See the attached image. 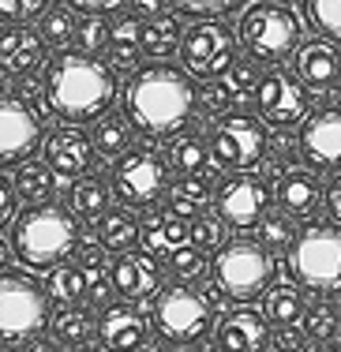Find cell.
Instances as JSON below:
<instances>
[{"instance_id": "6da1fadb", "label": "cell", "mask_w": 341, "mask_h": 352, "mask_svg": "<svg viewBox=\"0 0 341 352\" xmlns=\"http://www.w3.org/2000/svg\"><path fill=\"white\" fill-rule=\"evenodd\" d=\"M124 102H128V120L139 131L165 135V131L180 128L195 109V87H191L188 72L169 68V64H151V68L135 72Z\"/></svg>"}, {"instance_id": "7a4b0ae2", "label": "cell", "mask_w": 341, "mask_h": 352, "mask_svg": "<svg viewBox=\"0 0 341 352\" xmlns=\"http://www.w3.org/2000/svg\"><path fill=\"white\" fill-rule=\"evenodd\" d=\"M45 98L49 109L64 120H94L116 98L113 72L87 53H60L49 60L45 72Z\"/></svg>"}, {"instance_id": "3957f363", "label": "cell", "mask_w": 341, "mask_h": 352, "mask_svg": "<svg viewBox=\"0 0 341 352\" xmlns=\"http://www.w3.org/2000/svg\"><path fill=\"white\" fill-rule=\"evenodd\" d=\"M76 221L60 206H30L27 214L15 217L12 229L15 258L34 270H53L56 263H64V255L76 251Z\"/></svg>"}, {"instance_id": "277c9868", "label": "cell", "mask_w": 341, "mask_h": 352, "mask_svg": "<svg viewBox=\"0 0 341 352\" xmlns=\"http://www.w3.org/2000/svg\"><path fill=\"white\" fill-rule=\"evenodd\" d=\"M289 270L311 292H338L341 289V229H330V225L307 229L293 244Z\"/></svg>"}, {"instance_id": "5b68a950", "label": "cell", "mask_w": 341, "mask_h": 352, "mask_svg": "<svg viewBox=\"0 0 341 352\" xmlns=\"http://www.w3.org/2000/svg\"><path fill=\"white\" fill-rule=\"evenodd\" d=\"M214 278H218L221 292L232 300H252L266 292V285L274 278V258L263 244L252 240H236V244L221 248L218 263H214Z\"/></svg>"}, {"instance_id": "8992f818", "label": "cell", "mask_w": 341, "mask_h": 352, "mask_svg": "<svg viewBox=\"0 0 341 352\" xmlns=\"http://www.w3.org/2000/svg\"><path fill=\"white\" fill-rule=\"evenodd\" d=\"M240 38L252 49V56H259V60H281L300 41V19L285 4H274L270 0V4H259L244 15Z\"/></svg>"}, {"instance_id": "52a82bcc", "label": "cell", "mask_w": 341, "mask_h": 352, "mask_svg": "<svg viewBox=\"0 0 341 352\" xmlns=\"http://www.w3.org/2000/svg\"><path fill=\"white\" fill-rule=\"evenodd\" d=\"M45 326V292L23 274L0 278V341L34 338Z\"/></svg>"}, {"instance_id": "ba28073f", "label": "cell", "mask_w": 341, "mask_h": 352, "mask_svg": "<svg viewBox=\"0 0 341 352\" xmlns=\"http://www.w3.org/2000/svg\"><path fill=\"white\" fill-rule=\"evenodd\" d=\"M180 53H184V72L191 79H218L232 68L236 38L221 23H195L184 34Z\"/></svg>"}, {"instance_id": "9c48e42d", "label": "cell", "mask_w": 341, "mask_h": 352, "mask_svg": "<svg viewBox=\"0 0 341 352\" xmlns=\"http://www.w3.org/2000/svg\"><path fill=\"white\" fill-rule=\"evenodd\" d=\"M266 150V128L255 116L232 113L214 128V157H218L221 169L232 173H248L263 162Z\"/></svg>"}, {"instance_id": "30bf717a", "label": "cell", "mask_w": 341, "mask_h": 352, "mask_svg": "<svg viewBox=\"0 0 341 352\" xmlns=\"http://www.w3.org/2000/svg\"><path fill=\"white\" fill-rule=\"evenodd\" d=\"M165 184H169V165H165V157L154 154V150H131L113 173V191L120 195V203H128V206L154 203L165 191Z\"/></svg>"}, {"instance_id": "8fae6325", "label": "cell", "mask_w": 341, "mask_h": 352, "mask_svg": "<svg viewBox=\"0 0 341 352\" xmlns=\"http://www.w3.org/2000/svg\"><path fill=\"white\" fill-rule=\"evenodd\" d=\"M154 322L169 341L188 345V341H199L206 330H210V307H206V300L199 296V292L177 285V289H169L162 300H157Z\"/></svg>"}, {"instance_id": "7c38bea8", "label": "cell", "mask_w": 341, "mask_h": 352, "mask_svg": "<svg viewBox=\"0 0 341 352\" xmlns=\"http://www.w3.org/2000/svg\"><path fill=\"white\" fill-rule=\"evenodd\" d=\"M266 206H270V191H266L263 180L255 176H229L218 188V217L232 229H252V225H263Z\"/></svg>"}, {"instance_id": "4fadbf2b", "label": "cell", "mask_w": 341, "mask_h": 352, "mask_svg": "<svg viewBox=\"0 0 341 352\" xmlns=\"http://www.w3.org/2000/svg\"><path fill=\"white\" fill-rule=\"evenodd\" d=\"M255 102H259V113L266 116L270 124H296L304 120L307 113V94L300 87V79L285 72H266L255 87Z\"/></svg>"}, {"instance_id": "5bb4252c", "label": "cell", "mask_w": 341, "mask_h": 352, "mask_svg": "<svg viewBox=\"0 0 341 352\" xmlns=\"http://www.w3.org/2000/svg\"><path fill=\"white\" fill-rule=\"evenodd\" d=\"M38 142V116L23 98L0 94V165L27 157Z\"/></svg>"}, {"instance_id": "9a60e30c", "label": "cell", "mask_w": 341, "mask_h": 352, "mask_svg": "<svg viewBox=\"0 0 341 352\" xmlns=\"http://www.w3.org/2000/svg\"><path fill=\"white\" fill-rule=\"evenodd\" d=\"M90 150H94V142H90L87 131H82V128H72V124H64V128L49 131L41 157L49 162V169H53L56 176L72 180V176H82V173H87Z\"/></svg>"}, {"instance_id": "2e32d148", "label": "cell", "mask_w": 341, "mask_h": 352, "mask_svg": "<svg viewBox=\"0 0 341 352\" xmlns=\"http://www.w3.org/2000/svg\"><path fill=\"white\" fill-rule=\"evenodd\" d=\"M300 146H304L307 162L319 165V169L341 165V109L315 113L300 131Z\"/></svg>"}, {"instance_id": "e0dca14e", "label": "cell", "mask_w": 341, "mask_h": 352, "mask_svg": "<svg viewBox=\"0 0 341 352\" xmlns=\"http://www.w3.org/2000/svg\"><path fill=\"white\" fill-rule=\"evenodd\" d=\"M293 68H296V79H300L304 87L327 90L341 79V53L330 41H307L304 49H296Z\"/></svg>"}, {"instance_id": "ac0fdd59", "label": "cell", "mask_w": 341, "mask_h": 352, "mask_svg": "<svg viewBox=\"0 0 341 352\" xmlns=\"http://www.w3.org/2000/svg\"><path fill=\"white\" fill-rule=\"evenodd\" d=\"M266 345V315L252 307H236L218 326V349L221 352H263Z\"/></svg>"}, {"instance_id": "d6986e66", "label": "cell", "mask_w": 341, "mask_h": 352, "mask_svg": "<svg viewBox=\"0 0 341 352\" xmlns=\"http://www.w3.org/2000/svg\"><path fill=\"white\" fill-rule=\"evenodd\" d=\"M98 338L109 352H135L146 338V322L135 307L116 304V307H105L102 322H98Z\"/></svg>"}, {"instance_id": "ffe728a7", "label": "cell", "mask_w": 341, "mask_h": 352, "mask_svg": "<svg viewBox=\"0 0 341 352\" xmlns=\"http://www.w3.org/2000/svg\"><path fill=\"white\" fill-rule=\"evenodd\" d=\"M45 45L49 41L41 38V30L38 34L27 27L4 30V34H0V68L12 72V75H30L41 60H45Z\"/></svg>"}, {"instance_id": "44dd1931", "label": "cell", "mask_w": 341, "mask_h": 352, "mask_svg": "<svg viewBox=\"0 0 341 352\" xmlns=\"http://www.w3.org/2000/svg\"><path fill=\"white\" fill-rule=\"evenodd\" d=\"M157 266L151 263L146 255H131L124 251L120 258L113 263V289L120 292L124 300H143L157 289Z\"/></svg>"}, {"instance_id": "7402d4cb", "label": "cell", "mask_w": 341, "mask_h": 352, "mask_svg": "<svg viewBox=\"0 0 341 352\" xmlns=\"http://www.w3.org/2000/svg\"><path fill=\"white\" fill-rule=\"evenodd\" d=\"M143 244H146V251H154V255H173V251L188 248L191 244V229H188L184 214L169 210L162 217H151L146 229H143Z\"/></svg>"}, {"instance_id": "603a6c76", "label": "cell", "mask_w": 341, "mask_h": 352, "mask_svg": "<svg viewBox=\"0 0 341 352\" xmlns=\"http://www.w3.org/2000/svg\"><path fill=\"white\" fill-rule=\"evenodd\" d=\"M278 203H281V210H285V214H296V217L311 214L315 206H319V180H315L311 173H304V169L281 176Z\"/></svg>"}, {"instance_id": "cb8c5ba5", "label": "cell", "mask_w": 341, "mask_h": 352, "mask_svg": "<svg viewBox=\"0 0 341 352\" xmlns=\"http://www.w3.org/2000/svg\"><path fill=\"white\" fill-rule=\"evenodd\" d=\"M139 236H143V229H139V217L131 214V210H105L102 214V240H105V248L109 251H128V248H135L139 244Z\"/></svg>"}, {"instance_id": "d4e9b609", "label": "cell", "mask_w": 341, "mask_h": 352, "mask_svg": "<svg viewBox=\"0 0 341 352\" xmlns=\"http://www.w3.org/2000/svg\"><path fill=\"white\" fill-rule=\"evenodd\" d=\"M15 191H19V199H27L30 206L45 203V199L53 195V169H49V162L19 165V173H15Z\"/></svg>"}, {"instance_id": "484cf974", "label": "cell", "mask_w": 341, "mask_h": 352, "mask_svg": "<svg viewBox=\"0 0 341 352\" xmlns=\"http://www.w3.org/2000/svg\"><path fill=\"white\" fill-rule=\"evenodd\" d=\"M263 315L266 322L274 326H289V322H300L304 318V300L296 289H285V285H278V289H270L263 296Z\"/></svg>"}, {"instance_id": "4316f807", "label": "cell", "mask_w": 341, "mask_h": 352, "mask_svg": "<svg viewBox=\"0 0 341 352\" xmlns=\"http://www.w3.org/2000/svg\"><path fill=\"white\" fill-rule=\"evenodd\" d=\"M45 289H49V296L60 300V304H79V300L87 296V270H82V266H60L56 263L45 278Z\"/></svg>"}, {"instance_id": "83f0119b", "label": "cell", "mask_w": 341, "mask_h": 352, "mask_svg": "<svg viewBox=\"0 0 341 352\" xmlns=\"http://www.w3.org/2000/svg\"><path fill=\"white\" fill-rule=\"evenodd\" d=\"M41 38L49 41V45H64V41L76 38V8L68 4V0H60V4H49L45 12H41Z\"/></svg>"}, {"instance_id": "f1b7e54d", "label": "cell", "mask_w": 341, "mask_h": 352, "mask_svg": "<svg viewBox=\"0 0 341 352\" xmlns=\"http://www.w3.org/2000/svg\"><path fill=\"white\" fill-rule=\"evenodd\" d=\"M180 38H184V30H180V19H173V15H154L151 27H143V49L151 56L173 53Z\"/></svg>"}, {"instance_id": "f546056e", "label": "cell", "mask_w": 341, "mask_h": 352, "mask_svg": "<svg viewBox=\"0 0 341 352\" xmlns=\"http://www.w3.org/2000/svg\"><path fill=\"white\" fill-rule=\"evenodd\" d=\"M72 206L82 214V217H102L109 210V188L94 176H82V180L72 188Z\"/></svg>"}, {"instance_id": "4dcf8cb0", "label": "cell", "mask_w": 341, "mask_h": 352, "mask_svg": "<svg viewBox=\"0 0 341 352\" xmlns=\"http://www.w3.org/2000/svg\"><path fill=\"white\" fill-rule=\"evenodd\" d=\"M90 338V315L79 307H64L53 318V341L56 345H82Z\"/></svg>"}, {"instance_id": "1f68e13d", "label": "cell", "mask_w": 341, "mask_h": 352, "mask_svg": "<svg viewBox=\"0 0 341 352\" xmlns=\"http://www.w3.org/2000/svg\"><path fill=\"white\" fill-rule=\"evenodd\" d=\"M169 157L180 173H199L206 165V146L199 135H177L169 146Z\"/></svg>"}, {"instance_id": "d6a6232c", "label": "cell", "mask_w": 341, "mask_h": 352, "mask_svg": "<svg viewBox=\"0 0 341 352\" xmlns=\"http://www.w3.org/2000/svg\"><path fill=\"white\" fill-rule=\"evenodd\" d=\"M128 142H131V131H128V124H124V116H105L94 128V146L102 150V154H124Z\"/></svg>"}, {"instance_id": "836d02e7", "label": "cell", "mask_w": 341, "mask_h": 352, "mask_svg": "<svg viewBox=\"0 0 341 352\" xmlns=\"http://www.w3.org/2000/svg\"><path fill=\"white\" fill-rule=\"evenodd\" d=\"M307 15L319 34L341 41V0H307Z\"/></svg>"}, {"instance_id": "e575fe53", "label": "cell", "mask_w": 341, "mask_h": 352, "mask_svg": "<svg viewBox=\"0 0 341 352\" xmlns=\"http://www.w3.org/2000/svg\"><path fill=\"white\" fill-rule=\"evenodd\" d=\"M109 38H113V27H109V23H105L98 12H90L87 19L79 23V30H76V41L87 49V53H98V49H102Z\"/></svg>"}, {"instance_id": "d590c367", "label": "cell", "mask_w": 341, "mask_h": 352, "mask_svg": "<svg viewBox=\"0 0 341 352\" xmlns=\"http://www.w3.org/2000/svg\"><path fill=\"white\" fill-rule=\"evenodd\" d=\"M203 203H206V184L184 180V184L177 188V195H173V206H169V210H177V214H184V217H195L199 210H203Z\"/></svg>"}, {"instance_id": "8d00e7d4", "label": "cell", "mask_w": 341, "mask_h": 352, "mask_svg": "<svg viewBox=\"0 0 341 352\" xmlns=\"http://www.w3.org/2000/svg\"><path fill=\"white\" fill-rule=\"evenodd\" d=\"M105 240H94V236H79L76 240V251H72V255L79 258L82 263V270L90 274V278H98V270H102V255H105Z\"/></svg>"}, {"instance_id": "74e56055", "label": "cell", "mask_w": 341, "mask_h": 352, "mask_svg": "<svg viewBox=\"0 0 341 352\" xmlns=\"http://www.w3.org/2000/svg\"><path fill=\"white\" fill-rule=\"evenodd\" d=\"M191 244L199 251H214L221 244V221L214 214H203L195 225H191Z\"/></svg>"}, {"instance_id": "f35d334b", "label": "cell", "mask_w": 341, "mask_h": 352, "mask_svg": "<svg viewBox=\"0 0 341 352\" xmlns=\"http://www.w3.org/2000/svg\"><path fill=\"white\" fill-rule=\"evenodd\" d=\"M307 333H311V341H327V338H334V330H338V311L330 304H319L311 315H307Z\"/></svg>"}, {"instance_id": "ab89813d", "label": "cell", "mask_w": 341, "mask_h": 352, "mask_svg": "<svg viewBox=\"0 0 341 352\" xmlns=\"http://www.w3.org/2000/svg\"><path fill=\"white\" fill-rule=\"evenodd\" d=\"M296 244L293 240V225H289V217H263V248H289Z\"/></svg>"}, {"instance_id": "60d3db41", "label": "cell", "mask_w": 341, "mask_h": 352, "mask_svg": "<svg viewBox=\"0 0 341 352\" xmlns=\"http://www.w3.org/2000/svg\"><path fill=\"white\" fill-rule=\"evenodd\" d=\"M169 266L177 278H199L203 274V251L199 248H180L169 255Z\"/></svg>"}, {"instance_id": "b9f144b4", "label": "cell", "mask_w": 341, "mask_h": 352, "mask_svg": "<svg viewBox=\"0 0 341 352\" xmlns=\"http://www.w3.org/2000/svg\"><path fill=\"white\" fill-rule=\"evenodd\" d=\"M41 8H49V0H0V15L8 23H23L34 12H41Z\"/></svg>"}, {"instance_id": "7bdbcfd3", "label": "cell", "mask_w": 341, "mask_h": 352, "mask_svg": "<svg viewBox=\"0 0 341 352\" xmlns=\"http://www.w3.org/2000/svg\"><path fill=\"white\" fill-rule=\"evenodd\" d=\"M304 341H311L307 326H300V322L281 326V333H278V349H281V352H296V349H304Z\"/></svg>"}, {"instance_id": "ee69618b", "label": "cell", "mask_w": 341, "mask_h": 352, "mask_svg": "<svg viewBox=\"0 0 341 352\" xmlns=\"http://www.w3.org/2000/svg\"><path fill=\"white\" fill-rule=\"evenodd\" d=\"M184 12H195V15H221L229 8H236V0H177Z\"/></svg>"}, {"instance_id": "f6af8a7d", "label": "cell", "mask_w": 341, "mask_h": 352, "mask_svg": "<svg viewBox=\"0 0 341 352\" xmlns=\"http://www.w3.org/2000/svg\"><path fill=\"white\" fill-rule=\"evenodd\" d=\"M15 195H19V191H15V180H4V176H0V225L12 221V214H15Z\"/></svg>"}, {"instance_id": "bcb514c9", "label": "cell", "mask_w": 341, "mask_h": 352, "mask_svg": "<svg viewBox=\"0 0 341 352\" xmlns=\"http://www.w3.org/2000/svg\"><path fill=\"white\" fill-rule=\"evenodd\" d=\"M113 38L120 41V45H135V41H143V27H139L135 19H120L113 27Z\"/></svg>"}, {"instance_id": "7dc6e473", "label": "cell", "mask_w": 341, "mask_h": 352, "mask_svg": "<svg viewBox=\"0 0 341 352\" xmlns=\"http://www.w3.org/2000/svg\"><path fill=\"white\" fill-rule=\"evenodd\" d=\"M19 94H23V102L30 105V113L41 116V109H45V105H41V87H38V82L34 79H23L19 82Z\"/></svg>"}, {"instance_id": "c3c4849f", "label": "cell", "mask_w": 341, "mask_h": 352, "mask_svg": "<svg viewBox=\"0 0 341 352\" xmlns=\"http://www.w3.org/2000/svg\"><path fill=\"white\" fill-rule=\"evenodd\" d=\"M113 68H120V72H131V68H135V49H131V45H120V49H116V53H113Z\"/></svg>"}, {"instance_id": "681fc988", "label": "cell", "mask_w": 341, "mask_h": 352, "mask_svg": "<svg viewBox=\"0 0 341 352\" xmlns=\"http://www.w3.org/2000/svg\"><path fill=\"white\" fill-rule=\"evenodd\" d=\"M68 4L90 15V12H105V8H116V4H120V0H68Z\"/></svg>"}, {"instance_id": "f907efd6", "label": "cell", "mask_w": 341, "mask_h": 352, "mask_svg": "<svg viewBox=\"0 0 341 352\" xmlns=\"http://www.w3.org/2000/svg\"><path fill=\"white\" fill-rule=\"evenodd\" d=\"M327 206H330V217L334 221H341V176L334 184H330V195H327Z\"/></svg>"}, {"instance_id": "816d5d0a", "label": "cell", "mask_w": 341, "mask_h": 352, "mask_svg": "<svg viewBox=\"0 0 341 352\" xmlns=\"http://www.w3.org/2000/svg\"><path fill=\"white\" fill-rule=\"evenodd\" d=\"M165 0H131V12L135 15H162Z\"/></svg>"}, {"instance_id": "f5cc1de1", "label": "cell", "mask_w": 341, "mask_h": 352, "mask_svg": "<svg viewBox=\"0 0 341 352\" xmlns=\"http://www.w3.org/2000/svg\"><path fill=\"white\" fill-rule=\"evenodd\" d=\"M23 352H60V345H56V341H30Z\"/></svg>"}, {"instance_id": "db71d44e", "label": "cell", "mask_w": 341, "mask_h": 352, "mask_svg": "<svg viewBox=\"0 0 341 352\" xmlns=\"http://www.w3.org/2000/svg\"><path fill=\"white\" fill-rule=\"evenodd\" d=\"M12 244H4V240H0V270H4V263H8V255H12Z\"/></svg>"}, {"instance_id": "11a10c76", "label": "cell", "mask_w": 341, "mask_h": 352, "mask_svg": "<svg viewBox=\"0 0 341 352\" xmlns=\"http://www.w3.org/2000/svg\"><path fill=\"white\" fill-rule=\"evenodd\" d=\"M135 352H157V349H146V345H139V349H135Z\"/></svg>"}, {"instance_id": "9f6ffc18", "label": "cell", "mask_w": 341, "mask_h": 352, "mask_svg": "<svg viewBox=\"0 0 341 352\" xmlns=\"http://www.w3.org/2000/svg\"><path fill=\"white\" fill-rule=\"evenodd\" d=\"M0 34H4V15H0Z\"/></svg>"}, {"instance_id": "6f0895ef", "label": "cell", "mask_w": 341, "mask_h": 352, "mask_svg": "<svg viewBox=\"0 0 341 352\" xmlns=\"http://www.w3.org/2000/svg\"><path fill=\"white\" fill-rule=\"evenodd\" d=\"M274 4H289V0H274Z\"/></svg>"}]
</instances>
